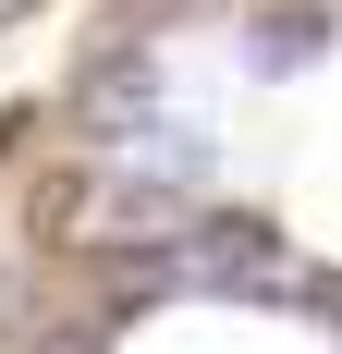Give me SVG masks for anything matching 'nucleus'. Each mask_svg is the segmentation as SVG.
Returning a JSON list of instances; mask_svg holds the SVG:
<instances>
[{
	"label": "nucleus",
	"instance_id": "f257e3e1",
	"mask_svg": "<svg viewBox=\"0 0 342 354\" xmlns=\"http://www.w3.org/2000/svg\"><path fill=\"white\" fill-rule=\"evenodd\" d=\"M171 257H183V293H306L281 269V232L257 208H220V220H196V232H171Z\"/></svg>",
	"mask_w": 342,
	"mask_h": 354
},
{
	"label": "nucleus",
	"instance_id": "f03ea898",
	"mask_svg": "<svg viewBox=\"0 0 342 354\" xmlns=\"http://www.w3.org/2000/svg\"><path fill=\"white\" fill-rule=\"evenodd\" d=\"M330 12H306V0H294V12H269V25H257V37H244V62H257V73H306L318 62V49H330Z\"/></svg>",
	"mask_w": 342,
	"mask_h": 354
}]
</instances>
